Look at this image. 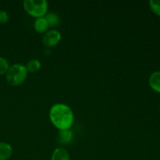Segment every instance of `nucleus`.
Returning a JSON list of instances; mask_svg holds the SVG:
<instances>
[{
	"label": "nucleus",
	"mask_w": 160,
	"mask_h": 160,
	"mask_svg": "<svg viewBox=\"0 0 160 160\" xmlns=\"http://www.w3.org/2000/svg\"><path fill=\"white\" fill-rule=\"evenodd\" d=\"M45 18L46 19L47 22L48 23L49 28L54 29L55 28L59 26L60 19H59V15L54 12H48L45 16Z\"/></svg>",
	"instance_id": "10"
},
{
	"label": "nucleus",
	"mask_w": 160,
	"mask_h": 160,
	"mask_svg": "<svg viewBox=\"0 0 160 160\" xmlns=\"http://www.w3.org/2000/svg\"><path fill=\"white\" fill-rule=\"evenodd\" d=\"M58 138H59V142L60 143L63 144V145H68L73 139V131L70 129L59 131Z\"/></svg>",
	"instance_id": "7"
},
{
	"label": "nucleus",
	"mask_w": 160,
	"mask_h": 160,
	"mask_svg": "<svg viewBox=\"0 0 160 160\" xmlns=\"http://www.w3.org/2000/svg\"><path fill=\"white\" fill-rule=\"evenodd\" d=\"M23 7L27 13L37 19L45 17L48 12V4L46 0H25Z\"/></svg>",
	"instance_id": "3"
},
{
	"label": "nucleus",
	"mask_w": 160,
	"mask_h": 160,
	"mask_svg": "<svg viewBox=\"0 0 160 160\" xmlns=\"http://www.w3.org/2000/svg\"><path fill=\"white\" fill-rule=\"evenodd\" d=\"M50 121L59 131L70 129L74 121V115L71 108L64 103H56L49 109Z\"/></svg>",
	"instance_id": "1"
},
{
	"label": "nucleus",
	"mask_w": 160,
	"mask_h": 160,
	"mask_svg": "<svg viewBox=\"0 0 160 160\" xmlns=\"http://www.w3.org/2000/svg\"><path fill=\"white\" fill-rule=\"evenodd\" d=\"M9 16L6 10L0 9V24H6L9 22Z\"/></svg>",
	"instance_id": "14"
},
{
	"label": "nucleus",
	"mask_w": 160,
	"mask_h": 160,
	"mask_svg": "<svg viewBox=\"0 0 160 160\" xmlns=\"http://www.w3.org/2000/svg\"><path fill=\"white\" fill-rule=\"evenodd\" d=\"M28 71L25 65L21 63H14L9 67L6 75L8 84L13 87L21 85L28 78Z\"/></svg>",
	"instance_id": "2"
},
{
	"label": "nucleus",
	"mask_w": 160,
	"mask_h": 160,
	"mask_svg": "<svg viewBox=\"0 0 160 160\" xmlns=\"http://www.w3.org/2000/svg\"><path fill=\"white\" fill-rule=\"evenodd\" d=\"M12 155V147L7 142H0V160H8Z\"/></svg>",
	"instance_id": "6"
},
{
	"label": "nucleus",
	"mask_w": 160,
	"mask_h": 160,
	"mask_svg": "<svg viewBox=\"0 0 160 160\" xmlns=\"http://www.w3.org/2000/svg\"><path fill=\"white\" fill-rule=\"evenodd\" d=\"M62 39V34L58 30L51 29L44 34L42 43L46 48H50L56 46Z\"/></svg>",
	"instance_id": "4"
},
{
	"label": "nucleus",
	"mask_w": 160,
	"mask_h": 160,
	"mask_svg": "<svg viewBox=\"0 0 160 160\" xmlns=\"http://www.w3.org/2000/svg\"><path fill=\"white\" fill-rule=\"evenodd\" d=\"M9 67H10V65L9 63V61L6 58L0 56V76L6 74L7 70H9Z\"/></svg>",
	"instance_id": "12"
},
{
	"label": "nucleus",
	"mask_w": 160,
	"mask_h": 160,
	"mask_svg": "<svg viewBox=\"0 0 160 160\" xmlns=\"http://www.w3.org/2000/svg\"><path fill=\"white\" fill-rule=\"evenodd\" d=\"M150 87L155 92L160 93V71H156L152 73L148 79Z\"/></svg>",
	"instance_id": "9"
},
{
	"label": "nucleus",
	"mask_w": 160,
	"mask_h": 160,
	"mask_svg": "<svg viewBox=\"0 0 160 160\" xmlns=\"http://www.w3.org/2000/svg\"><path fill=\"white\" fill-rule=\"evenodd\" d=\"M51 160H70V156L65 148H56L52 154Z\"/></svg>",
	"instance_id": "8"
},
{
	"label": "nucleus",
	"mask_w": 160,
	"mask_h": 160,
	"mask_svg": "<svg viewBox=\"0 0 160 160\" xmlns=\"http://www.w3.org/2000/svg\"><path fill=\"white\" fill-rule=\"evenodd\" d=\"M25 67H26L28 73L29 72L30 73H36V72H38L41 69L42 63H41L40 60H38V59H32L28 61Z\"/></svg>",
	"instance_id": "11"
},
{
	"label": "nucleus",
	"mask_w": 160,
	"mask_h": 160,
	"mask_svg": "<svg viewBox=\"0 0 160 160\" xmlns=\"http://www.w3.org/2000/svg\"><path fill=\"white\" fill-rule=\"evenodd\" d=\"M34 28L36 32L39 34H45L48 31L49 26L45 17L35 19L34 22Z\"/></svg>",
	"instance_id": "5"
},
{
	"label": "nucleus",
	"mask_w": 160,
	"mask_h": 160,
	"mask_svg": "<svg viewBox=\"0 0 160 160\" xmlns=\"http://www.w3.org/2000/svg\"><path fill=\"white\" fill-rule=\"evenodd\" d=\"M149 7L156 15L160 16V0H150Z\"/></svg>",
	"instance_id": "13"
}]
</instances>
